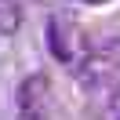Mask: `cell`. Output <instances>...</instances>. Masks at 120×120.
Masks as SVG:
<instances>
[{"label": "cell", "mask_w": 120, "mask_h": 120, "mask_svg": "<svg viewBox=\"0 0 120 120\" xmlns=\"http://www.w3.org/2000/svg\"><path fill=\"white\" fill-rule=\"evenodd\" d=\"M102 120H120V87L109 95V102H105V113H102Z\"/></svg>", "instance_id": "obj_3"}, {"label": "cell", "mask_w": 120, "mask_h": 120, "mask_svg": "<svg viewBox=\"0 0 120 120\" xmlns=\"http://www.w3.org/2000/svg\"><path fill=\"white\" fill-rule=\"evenodd\" d=\"M15 113H18V120H47L51 116V76L47 73H29L18 84Z\"/></svg>", "instance_id": "obj_1"}, {"label": "cell", "mask_w": 120, "mask_h": 120, "mask_svg": "<svg viewBox=\"0 0 120 120\" xmlns=\"http://www.w3.org/2000/svg\"><path fill=\"white\" fill-rule=\"evenodd\" d=\"M22 26V0H0V37H11Z\"/></svg>", "instance_id": "obj_2"}, {"label": "cell", "mask_w": 120, "mask_h": 120, "mask_svg": "<svg viewBox=\"0 0 120 120\" xmlns=\"http://www.w3.org/2000/svg\"><path fill=\"white\" fill-rule=\"evenodd\" d=\"M87 4H105V0H87Z\"/></svg>", "instance_id": "obj_4"}]
</instances>
